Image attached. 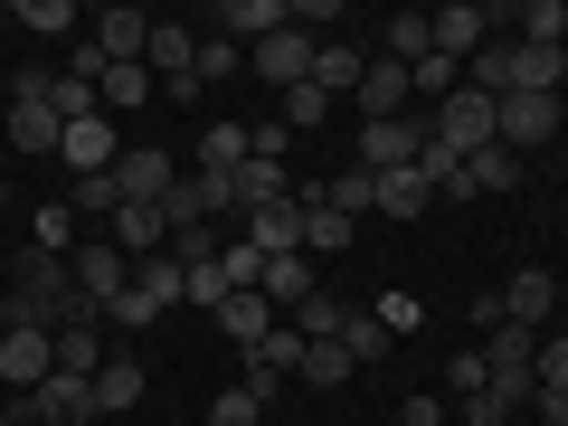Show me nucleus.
<instances>
[{
  "instance_id": "c03bdc74",
  "label": "nucleus",
  "mask_w": 568,
  "mask_h": 426,
  "mask_svg": "<svg viewBox=\"0 0 568 426\" xmlns=\"http://www.w3.org/2000/svg\"><path fill=\"white\" fill-rule=\"evenodd\" d=\"M530 407H540V426H568V388H530Z\"/></svg>"
},
{
  "instance_id": "bb28decb",
  "label": "nucleus",
  "mask_w": 568,
  "mask_h": 426,
  "mask_svg": "<svg viewBox=\"0 0 568 426\" xmlns=\"http://www.w3.org/2000/svg\"><path fill=\"white\" fill-rule=\"evenodd\" d=\"M351 369H361V361H351V351H342V332H332V342H304V369H294V379H313V388H342Z\"/></svg>"
},
{
  "instance_id": "58836bf2",
  "label": "nucleus",
  "mask_w": 568,
  "mask_h": 426,
  "mask_svg": "<svg viewBox=\"0 0 568 426\" xmlns=\"http://www.w3.org/2000/svg\"><path fill=\"white\" fill-rule=\"evenodd\" d=\"M209 426H265V407L246 398V388H219V398H209Z\"/></svg>"
},
{
  "instance_id": "f8f14e48",
  "label": "nucleus",
  "mask_w": 568,
  "mask_h": 426,
  "mask_svg": "<svg viewBox=\"0 0 568 426\" xmlns=\"http://www.w3.org/2000/svg\"><path fill=\"white\" fill-rule=\"evenodd\" d=\"M171 181H181V171H171V152H152V142L114 162V190H123V200H142V209H162V200H171Z\"/></svg>"
},
{
  "instance_id": "9d476101",
  "label": "nucleus",
  "mask_w": 568,
  "mask_h": 426,
  "mask_svg": "<svg viewBox=\"0 0 568 426\" xmlns=\"http://www.w3.org/2000/svg\"><path fill=\"white\" fill-rule=\"evenodd\" d=\"M284 20H294V10H284V0H219V10H209V29H219V39H237V48L275 39Z\"/></svg>"
},
{
  "instance_id": "dca6fc26",
  "label": "nucleus",
  "mask_w": 568,
  "mask_h": 426,
  "mask_svg": "<svg viewBox=\"0 0 568 426\" xmlns=\"http://www.w3.org/2000/svg\"><path fill=\"white\" fill-rule=\"evenodd\" d=\"M511 181H521V152L484 142V152H474V162L455 171V190H446V200H493V190H511Z\"/></svg>"
},
{
  "instance_id": "473e14b6",
  "label": "nucleus",
  "mask_w": 568,
  "mask_h": 426,
  "mask_svg": "<svg viewBox=\"0 0 568 426\" xmlns=\"http://www.w3.org/2000/svg\"><path fill=\"white\" fill-rule=\"evenodd\" d=\"M29 227H39V246H48V256H77V246H85V237H77L85 219H77V209H67V200H48L39 219H29Z\"/></svg>"
},
{
  "instance_id": "2f4dec72",
  "label": "nucleus",
  "mask_w": 568,
  "mask_h": 426,
  "mask_svg": "<svg viewBox=\"0 0 568 426\" xmlns=\"http://www.w3.org/2000/svg\"><path fill=\"white\" fill-rule=\"evenodd\" d=\"M104 361H114V351H104V332H58V369H67V379H95Z\"/></svg>"
},
{
  "instance_id": "2eb2a0df",
  "label": "nucleus",
  "mask_w": 568,
  "mask_h": 426,
  "mask_svg": "<svg viewBox=\"0 0 568 426\" xmlns=\"http://www.w3.org/2000/svg\"><path fill=\"white\" fill-rule=\"evenodd\" d=\"M484 39H493V10H484V0H455V10H436V58L465 67Z\"/></svg>"
},
{
  "instance_id": "39448f33",
  "label": "nucleus",
  "mask_w": 568,
  "mask_h": 426,
  "mask_svg": "<svg viewBox=\"0 0 568 426\" xmlns=\"http://www.w3.org/2000/svg\"><path fill=\"white\" fill-rule=\"evenodd\" d=\"M58 162L77 171V181H95V171H114L123 162V142H114V114H77L58 133Z\"/></svg>"
},
{
  "instance_id": "7c9ffc66",
  "label": "nucleus",
  "mask_w": 568,
  "mask_h": 426,
  "mask_svg": "<svg viewBox=\"0 0 568 426\" xmlns=\"http://www.w3.org/2000/svg\"><path fill=\"white\" fill-rule=\"evenodd\" d=\"M284 323L304 332V342H332V332H342V323H351V313H342V304H332L323 284H313V294H304V304H294V313H284Z\"/></svg>"
},
{
  "instance_id": "cd10ccee",
  "label": "nucleus",
  "mask_w": 568,
  "mask_h": 426,
  "mask_svg": "<svg viewBox=\"0 0 568 426\" xmlns=\"http://www.w3.org/2000/svg\"><path fill=\"white\" fill-rule=\"evenodd\" d=\"M342 246H351V219L323 209V200H304V256H342Z\"/></svg>"
},
{
  "instance_id": "1a4fd4ad",
  "label": "nucleus",
  "mask_w": 568,
  "mask_h": 426,
  "mask_svg": "<svg viewBox=\"0 0 568 426\" xmlns=\"http://www.w3.org/2000/svg\"><path fill=\"white\" fill-rule=\"evenodd\" d=\"M549 313H559V275H549V265H521V275L503 284V323H521V332H540Z\"/></svg>"
},
{
  "instance_id": "9b49d317",
  "label": "nucleus",
  "mask_w": 568,
  "mask_h": 426,
  "mask_svg": "<svg viewBox=\"0 0 568 426\" xmlns=\"http://www.w3.org/2000/svg\"><path fill=\"white\" fill-rule=\"evenodd\" d=\"M246 246H256V256H304V200L246 209Z\"/></svg>"
},
{
  "instance_id": "a878e982",
  "label": "nucleus",
  "mask_w": 568,
  "mask_h": 426,
  "mask_svg": "<svg viewBox=\"0 0 568 426\" xmlns=\"http://www.w3.org/2000/svg\"><path fill=\"white\" fill-rule=\"evenodd\" d=\"M237 162H246V123H209V133H200V171L237 181Z\"/></svg>"
},
{
  "instance_id": "aec40b11",
  "label": "nucleus",
  "mask_w": 568,
  "mask_h": 426,
  "mask_svg": "<svg viewBox=\"0 0 568 426\" xmlns=\"http://www.w3.org/2000/svg\"><path fill=\"white\" fill-rule=\"evenodd\" d=\"M426 48H436V20H426V10H398V20H379V58H388V67H417Z\"/></svg>"
},
{
  "instance_id": "8fccbe9b",
  "label": "nucleus",
  "mask_w": 568,
  "mask_h": 426,
  "mask_svg": "<svg viewBox=\"0 0 568 426\" xmlns=\"http://www.w3.org/2000/svg\"><path fill=\"white\" fill-rule=\"evenodd\" d=\"M446 426H465V417H446Z\"/></svg>"
},
{
  "instance_id": "f257e3e1",
  "label": "nucleus",
  "mask_w": 568,
  "mask_h": 426,
  "mask_svg": "<svg viewBox=\"0 0 568 426\" xmlns=\"http://www.w3.org/2000/svg\"><path fill=\"white\" fill-rule=\"evenodd\" d=\"M58 133H67V114H58V85L29 67L20 85H10V152H48L58 162Z\"/></svg>"
},
{
  "instance_id": "6ab92c4d",
  "label": "nucleus",
  "mask_w": 568,
  "mask_h": 426,
  "mask_svg": "<svg viewBox=\"0 0 568 426\" xmlns=\"http://www.w3.org/2000/svg\"><path fill=\"white\" fill-rule=\"evenodd\" d=\"M379 181V219H426L436 209V190H426V171L407 162V171H369Z\"/></svg>"
},
{
  "instance_id": "6e6552de",
  "label": "nucleus",
  "mask_w": 568,
  "mask_h": 426,
  "mask_svg": "<svg viewBox=\"0 0 568 426\" xmlns=\"http://www.w3.org/2000/svg\"><path fill=\"white\" fill-rule=\"evenodd\" d=\"M133 304L152 313V323H162L171 304H190V275H181V256H171V246H162V256H133Z\"/></svg>"
},
{
  "instance_id": "c756f323",
  "label": "nucleus",
  "mask_w": 568,
  "mask_h": 426,
  "mask_svg": "<svg viewBox=\"0 0 568 426\" xmlns=\"http://www.w3.org/2000/svg\"><path fill=\"white\" fill-rule=\"evenodd\" d=\"M332 104H342V95H323V85H284V133H313V123H332Z\"/></svg>"
},
{
  "instance_id": "37998d69",
  "label": "nucleus",
  "mask_w": 568,
  "mask_h": 426,
  "mask_svg": "<svg viewBox=\"0 0 568 426\" xmlns=\"http://www.w3.org/2000/svg\"><path fill=\"white\" fill-rule=\"evenodd\" d=\"M455 407H436V388H417V398H398V426H446Z\"/></svg>"
},
{
  "instance_id": "4c0bfd02",
  "label": "nucleus",
  "mask_w": 568,
  "mask_h": 426,
  "mask_svg": "<svg viewBox=\"0 0 568 426\" xmlns=\"http://www.w3.org/2000/svg\"><path fill=\"white\" fill-rule=\"evenodd\" d=\"M530 388H568V332H540V361H530Z\"/></svg>"
},
{
  "instance_id": "f704fd0d",
  "label": "nucleus",
  "mask_w": 568,
  "mask_h": 426,
  "mask_svg": "<svg viewBox=\"0 0 568 426\" xmlns=\"http://www.w3.org/2000/svg\"><path fill=\"white\" fill-rule=\"evenodd\" d=\"M152 104V67H104V114H133Z\"/></svg>"
},
{
  "instance_id": "20e7f679",
  "label": "nucleus",
  "mask_w": 568,
  "mask_h": 426,
  "mask_svg": "<svg viewBox=\"0 0 568 426\" xmlns=\"http://www.w3.org/2000/svg\"><path fill=\"white\" fill-rule=\"evenodd\" d=\"M67 265H77V294H85V304H95V323H104V304H114L123 284H133V256H123L114 237H85V246H77V256H67Z\"/></svg>"
},
{
  "instance_id": "393cba45",
  "label": "nucleus",
  "mask_w": 568,
  "mask_h": 426,
  "mask_svg": "<svg viewBox=\"0 0 568 426\" xmlns=\"http://www.w3.org/2000/svg\"><path fill=\"white\" fill-rule=\"evenodd\" d=\"M246 369H275V379H294V369H304V332H294V323H275L256 351H246Z\"/></svg>"
},
{
  "instance_id": "09e8293b",
  "label": "nucleus",
  "mask_w": 568,
  "mask_h": 426,
  "mask_svg": "<svg viewBox=\"0 0 568 426\" xmlns=\"http://www.w3.org/2000/svg\"><path fill=\"white\" fill-rule=\"evenodd\" d=\"M0 209H10V181H0Z\"/></svg>"
},
{
  "instance_id": "b1692460",
  "label": "nucleus",
  "mask_w": 568,
  "mask_h": 426,
  "mask_svg": "<svg viewBox=\"0 0 568 426\" xmlns=\"http://www.w3.org/2000/svg\"><path fill=\"white\" fill-rule=\"evenodd\" d=\"M313 200H323V209H342V219H351V227H361V209H379V181H369V171H361V162H351V171H342V181H323V190H313Z\"/></svg>"
},
{
  "instance_id": "423d86ee",
  "label": "nucleus",
  "mask_w": 568,
  "mask_h": 426,
  "mask_svg": "<svg viewBox=\"0 0 568 426\" xmlns=\"http://www.w3.org/2000/svg\"><path fill=\"white\" fill-rule=\"evenodd\" d=\"M568 104L559 95H503V114H493V133H503V152H540L549 133H559Z\"/></svg>"
},
{
  "instance_id": "72a5a7b5",
  "label": "nucleus",
  "mask_w": 568,
  "mask_h": 426,
  "mask_svg": "<svg viewBox=\"0 0 568 426\" xmlns=\"http://www.w3.org/2000/svg\"><path fill=\"white\" fill-rule=\"evenodd\" d=\"M342 351H351V361H388V351H398V342H388V323H379V313H351V323H342Z\"/></svg>"
},
{
  "instance_id": "de8ad7c7",
  "label": "nucleus",
  "mask_w": 568,
  "mask_h": 426,
  "mask_svg": "<svg viewBox=\"0 0 568 426\" xmlns=\"http://www.w3.org/2000/svg\"><path fill=\"white\" fill-rule=\"evenodd\" d=\"M0 426H20V407H10V417H0Z\"/></svg>"
},
{
  "instance_id": "f03ea898",
  "label": "nucleus",
  "mask_w": 568,
  "mask_h": 426,
  "mask_svg": "<svg viewBox=\"0 0 568 426\" xmlns=\"http://www.w3.org/2000/svg\"><path fill=\"white\" fill-rule=\"evenodd\" d=\"M85 417H95V379H67V369H48L20 398V426H85Z\"/></svg>"
},
{
  "instance_id": "c9c22d12",
  "label": "nucleus",
  "mask_w": 568,
  "mask_h": 426,
  "mask_svg": "<svg viewBox=\"0 0 568 426\" xmlns=\"http://www.w3.org/2000/svg\"><path fill=\"white\" fill-rule=\"evenodd\" d=\"M237 67H246V48L209 29V39H200V67H190V77H200V85H227V77H237Z\"/></svg>"
},
{
  "instance_id": "49530a36",
  "label": "nucleus",
  "mask_w": 568,
  "mask_h": 426,
  "mask_svg": "<svg viewBox=\"0 0 568 426\" xmlns=\"http://www.w3.org/2000/svg\"><path fill=\"white\" fill-rule=\"evenodd\" d=\"M559 104H568V67H559Z\"/></svg>"
},
{
  "instance_id": "5701e85b",
  "label": "nucleus",
  "mask_w": 568,
  "mask_h": 426,
  "mask_svg": "<svg viewBox=\"0 0 568 426\" xmlns=\"http://www.w3.org/2000/svg\"><path fill=\"white\" fill-rule=\"evenodd\" d=\"M104 407H142V361H133V351H114V361L95 369V417H104Z\"/></svg>"
},
{
  "instance_id": "4be33fe9",
  "label": "nucleus",
  "mask_w": 568,
  "mask_h": 426,
  "mask_svg": "<svg viewBox=\"0 0 568 426\" xmlns=\"http://www.w3.org/2000/svg\"><path fill=\"white\" fill-rule=\"evenodd\" d=\"M256 294H265V304H275V313H294V304H304V294H313V256H265Z\"/></svg>"
},
{
  "instance_id": "79ce46f5",
  "label": "nucleus",
  "mask_w": 568,
  "mask_h": 426,
  "mask_svg": "<svg viewBox=\"0 0 568 426\" xmlns=\"http://www.w3.org/2000/svg\"><path fill=\"white\" fill-rule=\"evenodd\" d=\"M455 417H465V426H511V398H503V388H484V398H465Z\"/></svg>"
},
{
  "instance_id": "0eeeda50",
  "label": "nucleus",
  "mask_w": 568,
  "mask_h": 426,
  "mask_svg": "<svg viewBox=\"0 0 568 426\" xmlns=\"http://www.w3.org/2000/svg\"><path fill=\"white\" fill-rule=\"evenodd\" d=\"M426 152V114H388V123H361V171H407Z\"/></svg>"
},
{
  "instance_id": "a211bd4d",
  "label": "nucleus",
  "mask_w": 568,
  "mask_h": 426,
  "mask_svg": "<svg viewBox=\"0 0 568 426\" xmlns=\"http://www.w3.org/2000/svg\"><path fill=\"white\" fill-rule=\"evenodd\" d=\"M114 246H123V256H162V246H171V219H162V209H142V200H123V209H114Z\"/></svg>"
},
{
  "instance_id": "7ed1b4c3",
  "label": "nucleus",
  "mask_w": 568,
  "mask_h": 426,
  "mask_svg": "<svg viewBox=\"0 0 568 426\" xmlns=\"http://www.w3.org/2000/svg\"><path fill=\"white\" fill-rule=\"evenodd\" d=\"M313 48H323L313 29H294V20H284L275 39H256V48H246V67H256V77L284 95V85H304V77H313Z\"/></svg>"
},
{
  "instance_id": "f3484780",
  "label": "nucleus",
  "mask_w": 568,
  "mask_h": 426,
  "mask_svg": "<svg viewBox=\"0 0 568 426\" xmlns=\"http://www.w3.org/2000/svg\"><path fill=\"white\" fill-rule=\"evenodd\" d=\"M209 323H219V342H237V351H256V342H265V332H275V323H284V313H275V304H265V294H227V304H219V313H209Z\"/></svg>"
},
{
  "instance_id": "a19ab883",
  "label": "nucleus",
  "mask_w": 568,
  "mask_h": 426,
  "mask_svg": "<svg viewBox=\"0 0 568 426\" xmlns=\"http://www.w3.org/2000/svg\"><path fill=\"white\" fill-rule=\"evenodd\" d=\"M369 313H379V323H388V342H398V332H417V323H426V304H417V294H379V304H369Z\"/></svg>"
},
{
  "instance_id": "412c9836",
  "label": "nucleus",
  "mask_w": 568,
  "mask_h": 426,
  "mask_svg": "<svg viewBox=\"0 0 568 426\" xmlns=\"http://www.w3.org/2000/svg\"><path fill=\"white\" fill-rule=\"evenodd\" d=\"M407 104H417V95H407V67L369 58V77H361V114H369V123H388V114H407Z\"/></svg>"
},
{
  "instance_id": "c85d7f7f",
  "label": "nucleus",
  "mask_w": 568,
  "mask_h": 426,
  "mask_svg": "<svg viewBox=\"0 0 568 426\" xmlns=\"http://www.w3.org/2000/svg\"><path fill=\"white\" fill-rule=\"evenodd\" d=\"M10 20H20L29 39H77V29H85L77 10H67V0H20V10H10Z\"/></svg>"
},
{
  "instance_id": "ddd939ff",
  "label": "nucleus",
  "mask_w": 568,
  "mask_h": 426,
  "mask_svg": "<svg viewBox=\"0 0 568 426\" xmlns=\"http://www.w3.org/2000/svg\"><path fill=\"white\" fill-rule=\"evenodd\" d=\"M369 58H379V48H361V39H323L313 48V85H323V95H361Z\"/></svg>"
},
{
  "instance_id": "a18cd8bd",
  "label": "nucleus",
  "mask_w": 568,
  "mask_h": 426,
  "mask_svg": "<svg viewBox=\"0 0 568 426\" xmlns=\"http://www.w3.org/2000/svg\"><path fill=\"white\" fill-rule=\"evenodd\" d=\"M10 407H20V398H10V388H0V417H10Z\"/></svg>"
},
{
  "instance_id": "ea45409f",
  "label": "nucleus",
  "mask_w": 568,
  "mask_h": 426,
  "mask_svg": "<svg viewBox=\"0 0 568 426\" xmlns=\"http://www.w3.org/2000/svg\"><path fill=\"white\" fill-rule=\"evenodd\" d=\"M446 388H455V398H484V388H493V369H484V351H455V369H446Z\"/></svg>"
},
{
  "instance_id": "4468645a",
  "label": "nucleus",
  "mask_w": 568,
  "mask_h": 426,
  "mask_svg": "<svg viewBox=\"0 0 568 426\" xmlns=\"http://www.w3.org/2000/svg\"><path fill=\"white\" fill-rule=\"evenodd\" d=\"M85 39L104 48V67H142V48H152V20L142 10H95V29Z\"/></svg>"
},
{
  "instance_id": "e433bc0d",
  "label": "nucleus",
  "mask_w": 568,
  "mask_h": 426,
  "mask_svg": "<svg viewBox=\"0 0 568 426\" xmlns=\"http://www.w3.org/2000/svg\"><path fill=\"white\" fill-rule=\"evenodd\" d=\"M67 209H77V219H114V209H123L114 171H95V181H77V190H67Z\"/></svg>"
}]
</instances>
